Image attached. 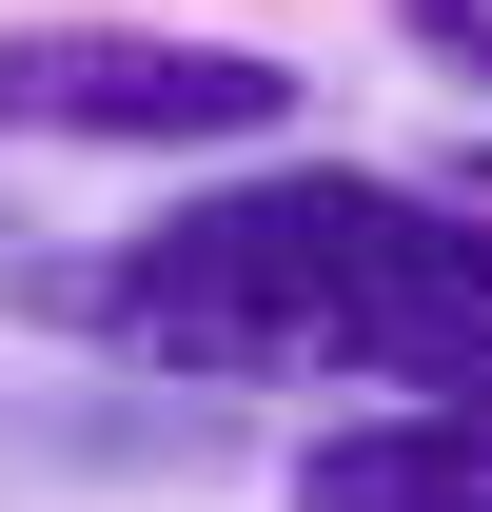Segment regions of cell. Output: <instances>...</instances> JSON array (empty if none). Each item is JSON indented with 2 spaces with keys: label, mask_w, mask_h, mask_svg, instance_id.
<instances>
[{
  "label": "cell",
  "mask_w": 492,
  "mask_h": 512,
  "mask_svg": "<svg viewBox=\"0 0 492 512\" xmlns=\"http://www.w3.org/2000/svg\"><path fill=\"white\" fill-rule=\"evenodd\" d=\"M433 197H453V217H473V237H492V138H473V158H453V178H433Z\"/></svg>",
  "instance_id": "obj_5"
},
{
  "label": "cell",
  "mask_w": 492,
  "mask_h": 512,
  "mask_svg": "<svg viewBox=\"0 0 492 512\" xmlns=\"http://www.w3.org/2000/svg\"><path fill=\"white\" fill-rule=\"evenodd\" d=\"M394 40H414L433 79H473V99H492V0H394Z\"/></svg>",
  "instance_id": "obj_4"
},
{
  "label": "cell",
  "mask_w": 492,
  "mask_h": 512,
  "mask_svg": "<svg viewBox=\"0 0 492 512\" xmlns=\"http://www.w3.org/2000/svg\"><path fill=\"white\" fill-rule=\"evenodd\" d=\"M0 138L256 158V138H296V60L276 40H197V20H0Z\"/></svg>",
  "instance_id": "obj_2"
},
{
  "label": "cell",
  "mask_w": 492,
  "mask_h": 512,
  "mask_svg": "<svg viewBox=\"0 0 492 512\" xmlns=\"http://www.w3.org/2000/svg\"><path fill=\"white\" fill-rule=\"evenodd\" d=\"M79 316L158 375H355L374 414H453V394H492V237L433 178L276 158V178L138 217L79 276Z\"/></svg>",
  "instance_id": "obj_1"
},
{
  "label": "cell",
  "mask_w": 492,
  "mask_h": 512,
  "mask_svg": "<svg viewBox=\"0 0 492 512\" xmlns=\"http://www.w3.org/2000/svg\"><path fill=\"white\" fill-rule=\"evenodd\" d=\"M296 512H492V394H453V414H335L296 453Z\"/></svg>",
  "instance_id": "obj_3"
}]
</instances>
